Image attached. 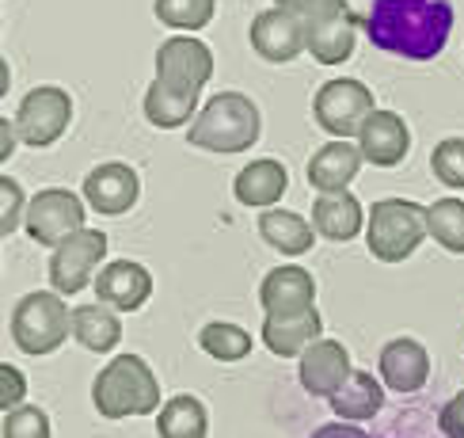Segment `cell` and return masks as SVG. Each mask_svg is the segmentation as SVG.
<instances>
[{
    "label": "cell",
    "instance_id": "6da1fadb",
    "mask_svg": "<svg viewBox=\"0 0 464 438\" xmlns=\"http://www.w3.org/2000/svg\"><path fill=\"white\" fill-rule=\"evenodd\" d=\"M370 43L384 54L430 62L446 50L453 31V0H370Z\"/></svg>",
    "mask_w": 464,
    "mask_h": 438
},
{
    "label": "cell",
    "instance_id": "7a4b0ae2",
    "mask_svg": "<svg viewBox=\"0 0 464 438\" xmlns=\"http://www.w3.org/2000/svg\"><path fill=\"white\" fill-rule=\"evenodd\" d=\"M263 133V114L256 100L244 92H218L214 100H206L198 119L190 122L187 141L206 152H221V157H237L247 152Z\"/></svg>",
    "mask_w": 464,
    "mask_h": 438
},
{
    "label": "cell",
    "instance_id": "3957f363",
    "mask_svg": "<svg viewBox=\"0 0 464 438\" xmlns=\"http://www.w3.org/2000/svg\"><path fill=\"white\" fill-rule=\"evenodd\" d=\"M92 404L103 419L160 412V381L141 355H114L92 381Z\"/></svg>",
    "mask_w": 464,
    "mask_h": 438
},
{
    "label": "cell",
    "instance_id": "277c9868",
    "mask_svg": "<svg viewBox=\"0 0 464 438\" xmlns=\"http://www.w3.org/2000/svg\"><path fill=\"white\" fill-rule=\"evenodd\" d=\"M427 233V206L411 199H381L370 206L365 218V244L370 256L381 263H403L419 252Z\"/></svg>",
    "mask_w": 464,
    "mask_h": 438
},
{
    "label": "cell",
    "instance_id": "5b68a950",
    "mask_svg": "<svg viewBox=\"0 0 464 438\" xmlns=\"http://www.w3.org/2000/svg\"><path fill=\"white\" fill-rule=\"evenodd\" d=\"M72 336V313L57 290L24 294L12 309V343L24 355H53Z\"/></svg>",
    "mask_w": 464,
    "mask_h": 438
},
{
    "label": "cell",
    "instance_id": "8992f818",
    "mask_svg": "<svg viewBox=\"0 0 464 438\" xmlns=\"http://www.w3.org/2000/svg\"><path fill=\"white\" fill-rule=\"evenodd\" d=\"M377 107H373V88L354 81V76H335V81L320 84L313 95V114L324 126V133H332L335 141L358 138V130L365 126Z\"/></svg>",
    "mask_w": 464,
    "mask_h": 438
},
{
    "label": "cell",
    "instance_id": "52a82bcc",
    "mask_svg": "<svg viewBox=\"0 0 464 438\" xmlns=\"http://www.w3.org/2000/svg\"><path fill=\"white\" fill-rule=\"evenodd\" d=\"M103 256H107V233L103 229L84 225L81 233H72L62 240L50 256V286L57 294H81L84 286L95 282V275L103 271Z\"/></svg>",
    "mask_w": 464,
    "mask_h": 438
},
{
    "label": "cell",
    "instance_id": "ba28073f",
    "mask_svg": "<svg viewBox=\"0 0 464 438\" xmlns=\"http://www.w3.org/2000/svg\"><path fill=\"white\" fill-rule=\"evenodd\" d=\"M12 122H15L24 145L46 149L53 141H62V133L72 122V95L57 84H38L24 95V103H19Z\"/></svg>",
    "mask_w": 464,
    "mask_h": 438
},
{
    "label": "cell",
    "instance_id": "9c48e42d",
    "mask_svg": "<svg viewBox=\"0 0 464 438\" xmlns=\"http://www.w3.org/2000/svg\"><path fill=\"white\" fill-rule=\"evenodd\" d=\"M84 199L72 195L65 187H46L31 195V206H27V237L34 244H46V248H57L62 240H69L72 233L84 229Z\"/></svg>",
    "mask_w": 464,
    "mask_h": 438
},
{
    "label": "cell",
    "instance_id": "30bf717a",
    "mask_svg": "<svg viewBox=\"0 0 464 438\" xmlns=\"http://www.w3.org/2000/svg\"><path fill=\"white\" fill-rule=\"evenodd\" d=\"M304 27H308V54L320 65H343L358 46V31L365 27V19L351 12L346 0H335V5L304 15Z\"/></svg>",
    "mask_w": 464,
    "mask_h": 438
},
{
    "label": "cell",
    "instance_id": "8fae6325",
    "mask_svg": "<svg viewBox=\"0 0 464 438\" xmlns=\"http://www.w3.org/2000/svg\"><path fill=\"white\" fill-rule=\"evenodd\" d=\"M251 50H256L263 62H275L285 65L301 57L308 50V27H304V15L289 12V8H266L251 19Z\"/></svg>",
    "mask_w": 464,
    "mask_h": 438
},
{
    "label": "cell",
    "instance_id": "7c38bea8",
    "mask_svg": "<svg viewBox=\"0 0 464 438\" xmlns=\"http://www.w3.org/2000/svg\"><path fill=\"white\" fill-rule=\"evenodd\" d=\"M81 195H84V202L100 218H122L141 199V176L130 164H122V161L95 164L88 176H84Z\"/></svg>",
    "mask_w": 464,
    "mask_h": 438
},
{
    "label": "cell",
    "instance_id": "4fadbf2b",
    "mask_svg": "<svg viewBox=\"0 0 464 438\" xmlns=\"http://www.w3.org/2000/svg\"><path fill=\"white\" fill-rule=\"evenodd\" d=\"M157 76L183 92H202L209 76H214V50L202 38L171 34L157 50Z\"/></svg>",
    "mask_w": 464,
    "mask_h": 438
},
{
    "label": "cell",
    "instance_id": "5bb4252c",
    "mask_svg": "<svg viewBox=\"0 0 464 438\" xmlns=\"http://www.w3.org/2000/svg\"><path fill=\"white\" fill-rule=\"evenodd\" d=\"M259 305L266 316H297L316 309V278L301 263H282L259 282Z\"/></svg>",
    "mask_w": 464,
    "mask_h": 438
},
{
    "label": "cell",
    "instance_id": "9a60e30c",
    "mask_svg": "<svg viewBox=\"0 0 464 438\" xmlns=\"http://www.w3.org/2000/svg\"><path fill=\"white\" fill-rule=\"evenodd\" d=\"M95 301H103L114 313H133L152 297V275L149 267L133 259H111L103 263V271L92 282Z\"/></svg>",
    "mask_w": 464,
    "mask_h": 438
},
{
    "label": "cell",
    "instance_id": "2e32d148",
    "mask_svg": "<svg viewBox=\"0 0 464 438\" xmlns=\"http://www.w3.org/2000/svg\"><path fill=\"white\" fill-rule=\"evenodd\" d=\"M354 366H351V351L343 347L339 339H327L320 336L313 347H308L301 355V385L308 396H324V400H332L346 381H351Z\"/></svg>",
    "mask_w": 464,
    "mask_h": 438
},
{
    "label": "cell",
    "instance_id": "e0dca14e",
    "mask_svg": "<svg viewBox=\"0 0 464 438\" xmlns=\"http://www.w3.org/2000/svg\"><path fill=\"white\" fill-rule=\"evenodd\" d=\"M358 149L373 168H396L411 152V130L396 111H373L358 130Z\"/></svg>",
    "mask_w": 464,
    "mask_h": 438
},
{
    "label": "cell",
    "instance_id": "ac0fdd59",
    "mask_svg": "<svg viewBox=\"0 0 464 438\" xmlns=\"http://www.w3.org/2000/svg\"><path fill=\"white\" fill-rule=\"evenodd\" d=\"M377 370H381V381L389 389L419 393L422 385H427V377H430V351L411 336H396V339H389L381 347Z\"/></svg>",
    "mask_w": 464,
    "mask_h": 438
},
{
    "label": "cell",
    "instance_id": "d6986e66",
    "mask_svg": "<svg viewBox=\"0 0 464 438\" xmlns=\"http://www.w3.org/2000/svg\"><path fill=\"white\" fill-rule=\"evenodd\" d=\"M362 149L351 145V141H327L313 152V161H308V183H313V190H320V195H339V190H346V183H351L358 171H362Z\"/></svg>",
    "mask_w": 464,
    "mask_h": 438
},
{
    "label": "cell",
    "instance_id": "ffe728a7",
    "mask_svg": "<svg viewBox=\"0 0 464 438\" xmlns=\"http://www.w3.org/2000/svg\"><path fill=\"white\" fill-rule=\"evenodd\" d=\"M289 187V171L275 157H259L237 171L232 180V195L240 206H256V209H275V202L285 195Z\"/></svg>",
    "mask_w": 464,
    "mask_h": 438
},
{
    "label": "cell",
    "instance_id": "44dd1931",
    "mask_svg": "<svg viewBox=\"0 0 464 438\" xmlns=\"http://www.w3.org/2000/svg\"><path fill=\"white\" fill-rule=\"evenodd\" d=\"M324 336L320 309H308L297 316H266L263 320V347L278 358H301Z\"/></svg>",
    "mask_w": 464,
    "mask_h": 438
},
{
    "label": "cell",
    "instance_id": "7402d4cb",
    "mask_svg": "<svg viewBox=\"0 0 464 438\" xmlns=\"http://www.w3.org/2000/svg\"><path fill=\"white\" fill-rule=\"evenodd\" d=\"M72 339L92 355H107L122 343V320L103 301L76 305L72 309Z\"/></svg>",
    "mask_w": 464,
    "mask_h": 438
},
{
    "label": "cell",
    "instance_id": "603a6c76",
    "mask_svg": "<svg viewBox=\"0 0 464 438\" xmlns=\"http://www.w3.org/2000/svg\"><path fill=\"white\" fill-rule=\"evenodd\" d=\"M313 229L324 240H354L365 229V209L354 195H320L313 202Z\"/></svg>",
    "mask_w": 464,
    "mask_h": 438
},
{
    "label": "cell",
    "instance_id": "cb8c5ba5",
    "mask_svg": "<svg viewBox=\"0 0 464 438\" xmlns=\"http://www.w3.org/2000/svg\"><path fill=\"white\" fill-rule=\"evenodd\" d=\"M145 119L149 126H157V130H179L190 122V114L198 111V92H183L176 84H168V81H152L145 88Z\"/></svg>",
    "mask_w": 464,
    "mask_h": 438
},
{
    "label": "cell",
    "instance_id": "d4e9b609",
    "mask_svg": "<svg viewBox=\"0 0 464 438\" xmlns=\"http://www.w3.org/2000/svg\"><path fill=\"white\" fill-rule=\"evenodd\" d=\"M259 237L282 256H304L308 248H313L316 229L308 225L301 214H294V209L275 206V209H263L259 214Z\"/></svg>",
    "mask_w": 464,
    "mask_h": 438
},
{
    "label": "cell",
    "instance_id": "484cf974",
    "mask_svg": "<svg viewBox=\"0 0 464 438\" xmlns=\"http://www.w3.org/2000/svg\"><path fill=\"white\" fill-rule=\"evenodd\" d=\"M384 408V385L370 374V370H354L351 381L332 396V412L343 423H362V419H373Z\"/></svg>",
    "mask_w": 464,
    "mask_h": 438
},
{
    "label": "cell",
    "instance_id": "4316f807",
    "mask_svg": "<svg viewBox=\"0 0 464 438\" xmlns=\"http://www.w3.org/2000/svg\"><path fill=\"white\" fill-rule=\"evenodd\" d=\"M157 434L160 438H206L209 434V412L198 396L176 393L164 400L157 412Z\"/></svg>",
    "mask_w": 464,
    "mask_h": 438
},
{
    "label": "cell",
    "instance_id": "83f0119b",
    "mask_svg": "<svg viewBox=\"0 0 464 438\" xmlns=\"http://www.w3.org/2000/svg\"><path fill=\"white\" fill-rule=\"evenodd\" d=\"M427 233L453 256H464V199H438L427 206Z\"/></svg>",
    "mask_w": 464,
    "mask_h": 438
},
{
    "label": "cell",
    "instance_id": "f1b7e54d",
    "mask_svg": "<svg viewBox=\"0 0 464 438\" xmlns=\"http://www.w3.org/2000/svg\"><path fill=\"white\" fill-rule=\"evenodd\" d=\"M198 347L218 362H240L251 355V336L232 320H209L198 332Z\"/></svg>",
    "mask_w": 464,
    "mask_h": 438
},
{
    "label": "cell",
    "instance_id": "f546056e",
    "mask_svg": "<svg viewBox=\"0 0 464 438\" xmlns=\"http://www.w3.org/2000/svg\"><path fill=\"white\" fill-rule=\"evenodd\" d=\"M160 24L176 31H202L218 12V0H157L152 5Z\"/></svg>",
    "mask_w": 464,
    "mask_h": 438
},
{
    "label": "cell",
    "instance_id": "4dcf8cb0",
    "mask_svg": "<svg viewBox=\"0 0 464 438\" xmlns=\"http://www.w3.org/2000/svg\"><path fill=\"white\" fill-rule=\"evenodd\" d=\"M434 180L450 190H464V138H441L430 152Z\"/></svg>",
    "mask_w": 464,
    "mask_h": 438
},
{
    "label": "cell",
    "instance_id": "1f68e13d",
    "mask_svg": "<svg viewBox=\"0 0 464 438\" xmlns=\"http://www.w3.org/2000/svg\"><path fill=\"white\" fill-rule=\"evenodd\" d=\"M27 206H31V199L24 195L19 180H12L5 171V176H0V233H5V240L15 233V229L27 225Z\"/></svg>",
    "mask_w": 464,
    "mask_h": 438
},
{
    "label": "cell",
    "instance_id": "d6a6232c",
    "mask_svg": "<svg viewBox=\"0 0 464 438\" xmlns=\"http://www.w3.org/2000/svg\"><path fill=\"white\" fill-rule=\"evenodd\" d=\"M0 434H5V438H53V431H50V415H46L43 408H31V404L8 412V415H5V427H0Z\"/></svg>",
    "mask_w": 464,
    "mask_h": 438
},
{
    "label": "cell",
    "instance_id": "836d02e7",
    "mask_svg": "<svg viewBox=\"0 0 464 438\" xmlns=\"http://www.w3.org/2000/svg\"><path fill=\"white\" fill-rule=\"evenodd\" d=\"M24 396H27V374L12 366V362H5L0 366V408H5V415L24 408Z\"/></svg>",
    "mask_w": 464,
    "mask_h": 438
},
{
    "label": "cell",
    "instance_id": "e575fe53",
    "mask_svg": "<svg viewBox=\"0 0 464 438\" xmlns=\"http://www.w3.org/2000/svg\"><path fill=\"white\" fill-rule=\"evenodd\" d=\"M438 427L446 438H464V393H457L438 415Z\"/></svg>",
    "mask_w": 464,
    "mask_h": 438
},
{
    "label": "cell",
    "instance_id": "d590c367",
    "mask_svg": "<svg viewBox=\"0 0 464 438\" xmlns=\"http://www.w3.org/2000/svg\"><path fill=\"white\" fill-rule=\"evenodd\" d=\"M313 438H370V434H365L358 423H343L339 419V423H324L320 431H313Z\"/></svg>",
    "mask_w": 464,
    "mask_h": 438
},
{
    "label": "cell",
    "instance_id": "8d00e7d4",
    "mask_svg": "<svg viewBox=\"0 0 464 438\" xmlns=\"http://www.w3.org/2000/svg\"><path fill=\"white\" fill-rule=\"evenodd\" d=\"M15 141H19V130H15V122H8V114H5V119H0V161H5V164L12 157Z\"/></svg>",
    "mask_w": 464,
    "mask_h": 438
},
{
    "label": "cell",
    "instance_id": "74e56055",
    "mask_svg": "<svg viewBox=\"0 0 464 438\" xmlns=\"http://www.w3.org/2000/svg\"><path fill=\"white\" fill-rule=\"evenodd\" d=\"M278 8H289V12H297V15H313L327 5H335V0H275Z\"/></svg>",
    "mask_w": 464,
    "mask_h": 438
}]
</instances>
